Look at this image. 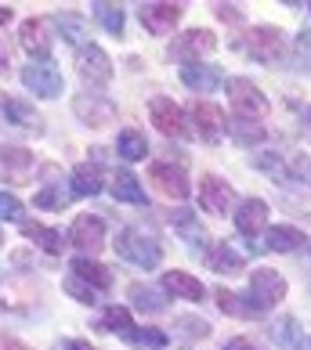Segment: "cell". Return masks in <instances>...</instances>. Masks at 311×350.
I'll list each match as a JSON object with an SVG mask.
<instances>
[{
	"mask_svg": "<svg viewBox=\"0 0 311 350\" xmlns=\"http://www.w3.org/2000/svg\"><path fill=\"white\" fill-rule=\"evenodd\" d=\"M199 206L206 213H214V217H228L232 206H236V188H232L225 177H217V174H203V180H199Z\"/></svg>",
	"mask_w": 311,
	"mask_h": 350,
	"instance_id": "8",
	"label": "cell"
},
{
	"mask_svg": "<svg viewBox=\"0 0 311 350\" xmlns=\"http://www.w3.org/2000/svg\"><path fill=\"white\" fill-rule=\"evenodd\" d=\"M116 155L123 163H141L149 159V137L138 131V126H123L120 137H116Z\"/></svg>",
	"mask_w": 311,
	"mask_h": 350,
	"instance_id": "23",
	"label": "cell"
},
{
	"mask_svg": "<svg viewBox=\"0 0 311 350\" xmlns=\"http://www.w3.org/2000/svg\"><path fill=\"white\" fill-rule=\"evenodd\" d=\"M206 264H210V271H217V275H236V271L246 267V256L232 242H210V250H206Z\"/></svg>",
	"mask_w": 311,
	"mask_h": 350,
	"instance_id": "20",
	"label": "cell"
},
{
	"mask_svg": "<svg viewBox=\"0 0 311 350\" xmlns=\"http://www.w3.org/2000/svg\"><path fill=\"white\" fill-rule=\"evenodd\" d=\"M304 245H308V235L293 224L264 228V250H271V253H297V250H304Z\"/></svg>",
	"mask_w": 311,
	"mask_h": 350,
	"instance_id": "19",
	"label": "cell"
},
{
	"mask_svg": "<svg viewBox=\"0 0 311 350\" xmlns=\"http://www.w3.org/2000/svg\"><path fill=\"white\" fill-rule=\"evenodd\" d=\"M98 329H101V332H112V336H123V340H131V336L138 332L134 318H131V310H127V307H120V304H112V307H105V310H101V321H98Z\"/></svg>",
	"mask_w": 311,
	"mask_h": 350,
	"instance_id": "25",
	"label": "cell"
},
{
	"mask_svg": "<svg viewBox=\"0 0 311 350\" xmlns=\"http://www.w3.org/2000/svg\"><path fill=\"white\" fill-rule=\"evenodd\" d=\"M0 72H8V55L0 51Z\"/></svg>",
	"mask_w": 311,
	"mask_h": 350,
	"instance_id": "48",
	"label": "cell"
},
{
	"mask_svg": "<svg viewBox=\"0 0 311 350\" xmlns=\"http://www.w3.org/2000/svg\"><path fill=\"white\" fill-rule=\"evenodd\" d=\"M149 120L163 137H188L185 112H181L177 101H171V98H149Z\"/></svg>",
	"mask_w": 311,
	"mask_h": 350,
	"instance_id": "10",
	"label": "cell"
},
{
	"mask_svg": "<svg viewBox=\"0 0 311 350\" xmlns=\"http://www.w3.org/2000/svg\"><path fill=\"white\" fill-rule=\"evenodd\" d=\"M214 47H217V36L210 29H185L171 44V58L185 62V66H199V62L210 55Z\"/></svg>",
	"mask_w": 311,
	"mask_h": 350,
	"instance_id": "9",
	"label": "cell"
},
{
	"mask_svg": "<svg viewBox=\"0 0 311 350\" xmlns=\"http://www.w3.org/2000/svg\"><path fill=\"white\" fill-rule=\"evenodd\" d=\"M253 166H257V170H264L268 177H275L279 185H286V155L261 152V155H253Z\"/></svg>",
	"mask_w": 311,
	"mask_h": 350,
	"instance_id": "35",
	"label": "cell"
},
{
	"mask_svg": "<svg viewBox=\"0 0 311 350\" xmlns=\"http://www.w3.org/2000/svg\"><path fill=\"white\" fill-rule=\"evenodd\" d=\"M116 256L127 264H134L141 271H152V267H160L163 260V250H160V242L149 239L145 231H138V228H123L120 235H116Z\"/></svg>",
	"mask_w": 311,
	"mask_h": 350,
	"instance_id": "2",
	"label": "cell"
},
{
	"mask_svg": "<svg viewBox=\"0 0 311 350\" xmlns=\"http://www.w3.org/2000/svg\"><path fill=\"white\" fill-rule=\"evenodd\" d=\"M66 293L73 296L76 304H87V307L101 304V293H98V289H90V285H87V282H80L76 275H69V278H66Z\"/></svg>",
	"mask_w": 311,
	"mask_h": 350,
	"instance_id": "37",
	"label": "cell"
},
{
	"mask_svg": "<svg viewBox=\"0 0 311 350\" xmlns=\"http://www.w3.org/2000/svg\"><path fill=\"white\" fill-rule=\"evenodd\" d=\"M192 126H199V137L203 141H221V134H225V112L214 105V101H206V98H199L196 105H192Z\"/></svg>",
	"mask_w": 311,
	"mask_h": 350,
	"instance_id": "17",
	"label": "cell"
},
{
	"mask_svg": "<svg viewBox=\"0 0 311 350\" xmlns=\"http://www.w3.org/2000/svg\"><path fill=\"white\" fill-rule=\"evenodd\" d=\"M268 202L264 199H242L236 206V228H239V235L246 239H257V235H264V228H268Z\"/></svg>",
	"mask_w": 311,
	"mask_h": 350,
	"instance_id": "15",
	"label": "cell"
},
{
	"mask_svg": "<svg viewBox=\"0 0 311 350\" xmlns=\"http://www.w3.org/2000/svg\"><path fill=\"white\" fill-rule=\"evenodd\" d=\"M181 15H185L181 4H141L138 8V22L145 25L149 33H156V36H171L177 29Z\"/></svg>",
	"mask_w": 311,
	"mask_h": 350,
	"instance_id": "11",
	"label": "cell"
},
{
	"mask_svg": "<svg viewBox=\"0 0 311 350\" xmlns=\"http://www.w3.org/2000/svg\"><path fill=\"white\" fill-rule=\"evenodd\" d=\"M22 83L36 98H62V90H66V80H62V72L51 58H33L22 69Z\"/></svg>",
	"mask_w": 311,
	"mask_h": 350,
	"instance_id": "5",
	"label": "cell"
},
{
	"mask_svg": "<svg viewBox=\"0 0 311 350\" xmlns=\"http://www.w3.org/2000/svg\"><path fill=\"white\" fill-rule=\"evenodd\" d=\"M225 350H253V343H250V340H242V336H236V340H228V343H225Z\"/></svg>",
	"mask_w": 311,
	"mask_h": 350,
	"instance_id": "45",
	"label": "cell"
},
{
	"mask_svg": "<svg viewBox=\"0 0 311 350\" xmlns=\"http://www.w3.org/2000/svg\"><path fill=\"white\" fill-rule=\"evenodd\" d=\"M22 235H25V239H33V242L40 245L44 253H51V256L66 250V242H62V231L44 228V224H33V220H22Z\"/></svg>",
	"mask_w": 311,
	"mask_h": 350,
	"instance_id": "30",
	"label": "cell"
},
{
	"mask_svg": "<svg viewBox=\"0 0 311 350\" xmlns=\"http://www.w3.org/2000/svg\"><path fill=\"white\" fill-rule=\"evenodd\" d=\"M76 72H80V80L90 83V87H105L112 80V58L98 44H84L76 51Z\"/></svg>",
	"mask_w": 311,
	"mask_h": 350,
	"instance_id": "6",
	"label": "cell"
},
{
	"mask_svg": "<svg viewBox=\"0 0 311 350\" xmlns=\"http://www.w3.org/2000/svg\"><path fill=\"white\" fill-rule=\"evenodd\" d=\"M73 196L69 191H62V185H47V188H40L33 196V206H40V210H62Z\"/></svg>",
	"mask_w": 311,
	"mask_h": 350,
	"instance_id": "36",
	"label": "cell"
},
{
	"mask_svg": "<svg viewBox=\"0 0 311 350\" xmlns=\"http://www.w3.org/2000/svg\"><path fill=\"white\" fill-rule=\"evenodd\" d=\"M36 166L33 159V152H25V148H15V145H0V174H8V177H25Z\"/></svg>",
	"mask_w": 311,
	"mask_h": 350,
	"instance_id": "28",
	"label": "cell"
},
{
	"mask_svg": "<svg viewBox=\"0 0 311 350\" xmlns=\"http://www.w3.org/2000/svg\"><path fill=\"white\" fill-rule=\"evenodd\" d=\"M149 177H152V185L163 191V196H171V199H188V174H185V166H177V163H152L149 166Z\"/></svg>",
	"mask_w": 311,
	"mask_h": 350,
	"instance_id": "12",
	"label": "cell"
},
{
	"mask_svg": "<svg viewBox=\"0 0 311 350\" xmlns=\"http://www.w3.org/2000/svg\"><path fill=\"white\" fill-rule=\"evenodd\" d=\"M73 112L80 116L87 126H112L116 116H120L112 101L101 98V94H80V98H73Z\"/></svg>",
	"mask_w": 311,
	"mask_h": 350,
	"instance_id": "14",
	"label": "cell"
},
{
	"mask_svg": "<svg viewBox=\"0 0 311 350\" xmlns=\"http://www.w3.org/2000/svg\"><path fill=\"white\" fill-rule=\"evenodd\" d=\"M0 350H25L18 340H0Z\"/></svg>",
	"mask_w": 311,
	"mask_h": 350,
	"instance_id": "46",
	"label": "cell"
},
{
	"mask_svg": "<svg viewBox=\"0 0 311 350\" xmlns=\"http://www.w3.org/2000/svg\"><path fill=\"white\" fill-rule=\"evenodd\" d=\"M98 191H101L98 166H90V163L73 166V174H69V196L73 199H90V196H98Z\"/></svg>",
	"mask_w": 311,
	"mask_h": 350,
	"instance_id": "24",
	"label": "cell"
},
{
	"mask_svg": "<svg viewBox=\"0 0 311 350\" xmlns=\"http://www.w3.org/2000/svg\"><path fill=\"white\" fill-rule=\"evenodd\" d=\"M181 80H185L188 90H196V94H214L217 87H221V69L217 66H181Z\"/></svg>",
	"mask_w": 311,
	"mask_h": 350,
	"instance_id": "21",
	"label": "cell"
},
{
	"mask_svg": "<svg viewBox=\"0 0 311 350\" xmlns=\"http://www.w3.org/2000/svg\"><path fill=\"white\" fill-rule=\"evenodd\" d=\"M127 296H131L134 310H141V314H163V310H166V296L156 293L152 285H145V282L127 285Z\"/></svg>",
	"mask_w": 311,
	"mask_h": 350,
	"instance_id": "26",
	"label": "cell"
},
{
	"mask_svg": "<svg viewBox=\"0 0 311 350\" xmlns=\"http://www.w3.org/2000/svg\"><path fill=\"white\" fill-rule=\"evenodd\" d=\"M232 137H236L239 145H257V141H264V126L253 123V120H236L232 123Z\"/></svg>",
	"mask_w": 311,
	"mask_h": 350,
	"instance_id": "38",
	"label": "cell"
},
{
	"mask_svg": "<svg viewBox=\"0 0 311 350\" xmlns=\"http://www.w3.org/2000/svg\"><path fill=\"white\" fill-rule=\"evenodd\" d=\"M0 116H4L11 126H18V131H33V134L44 131V126H40V116H36V109H33L25 98L0 94Z\"/></svg>",
	"mask_w": 311,
	"mask_h": 350,
	"instance_id": "16",
	"label": "cell"
},
{
	"mask_svg": "<svg viewBox=\"0 0 311 350\" xmlns=\"http://www.w3.org/2000/svg\"><path fill=\"white\" fill-rule=\"evenodd\" d=\"M112 199L116 202H131V206H145L149 202L145 188L138 185V177L131 170H116V177H112Z\"/></svg>",
	"mask_w": 311,
	"mask_h": 350,
	"instance_id": "27",
	"label": "cell"
},
{
	"mask_svg": "<svg viewBox=\"0 0 311 350\" xmlns=\"http://www.w3.org/2000/svg\"><path fill=\"white\" fill-rule=\"evenodd\" d=\"M131 343L141 347V350H166V336L160 329H138L131 336Z\"/></svg>",
	"mask_w": 311,
	"mask_h": 350,
	"instance_id": "39",
	"label": "cell"
},
{
	"mask_svg": "<svg viewBox=\"0 0 311 350\" xmlns=\"http://www.w3.org/2000/svg\"><path fill=\"white\" fill-rule=\"evenodd\" d=\"M228 101H232V112H236V120H261V116L268 112V98L264 90L257 87L253 80H242V76H236V80H228Z\"/></svg>",
	"mask_w": 311,
	"mask_h": 350,
	"instance_id": "4",
	"label": "cell"
},
{
	"mask_svg": "<svg viewBox=\"0 0 311 350\" xmlns=\"http://www.w3.org/2000/svg\"><path fill=\"white\" fill-rule=\"evenodd\" d=\"M8 22H11V8L0 4V25H8Z\"/></svg>",
	"mask_w": 311,
	"mask_h": 350,
	"instance_id": "47",
	"label": "cell"
},
{
	"mask_svg": "<svg viewBox=\"0 0 311 350\" xmlns=\"http://www.w3.org/2000/svg\"><path fill=\"white\" fill-rule=\"evenodd\" d=\"M22 202L11 191H0V220H22Z\"/></svg>",
	"mask_w": 311,
	"mask_h": 350,
	"instance_id": "42",
	"label": "cell"
},
{
	"mask_svg": "<svg viewBox=\"0 0 311 350\" xmlns=\"http://www.w3.org/2000/svg\"><path fill=\"white\" fill-rule=\"evenodd\" d=\"M90 11H95V18L105 25V33L123 36V29H127V15H123V8H120V4H105V0H101V4H95Z\"/></svg>",
	"mask_w": 311,
	"mask_h": 350,
	"instance_id": "33",
	"label": "cell"
},
{
	"mask_svg": "<svg viewBox=\"0 0 311 350\" xmlns=\"http://www.w3.org/2000/svg\"><path fill=\"white\" fill-rule=\"evenodd\" d=\"M271 340H275L279 347H286V350H301V343L308 340V336H304L301 321H297L293 314H282L275 325H271Z\"/></svg>",
	"mask_w": 311,
	"mask_h": 350,
	"instance_id": "29",
	"label": "cell"
},
{
	"mask_svg": "<svg viewBox=\"0 0 311 350\" xmlns=\"http://www.w3.org/2000/svg\"><path fill=\"white\" fill-rule=\"evenodd\" d=\"M217 15H221L225 22H236V25L242 22V11H239V8H232V4H217Z\"/></svg>",
	"mask_w": 311,
	"mask_h": 350,
	"instance_id": "43",
	"label": "cell"
},
{
	"mask_svg": "<svg viewBox=\"0 0 311 350\" xmlns=\"http://www.w3.org/2000/svg\"><path fill=\"white\" fill-rule=\"evenodd\" d=\"M177 329H181V336L185 340H206L210 336V321H203V318H177Z\"/></svg>",
	"mask_w": 311,
	"mask_h": 350,
	"instance_id": "40",
	"label": "cell"
},
{
	"mask_svg": "<svg viewBox=\"0 0 311 350\" xmlns=\"http://www.w3.org/2000/svg\"><path fill=\"white\" fill-rule=\"evenodd\" d=\"M55 40L58 36H55V22L51 18H25L22 29H18V44L29 51L33 58H47V51Z\"/></svg>",
	"mask_w": 311,
	"mask_h": 350,
	"instance_id": "13",
	"label": "cell"
},
{
	"mask_svg": "<svg viewBox=\"0 0 311 350\" xmlns=\"http://www.w3.org/2000/svg\"><path fill=\"white\" fill-rule=\"evenodd\" d=\"M51 350H95V347H90L87 340H58Z\"/></svg>",
	"mask_w": 311,
	"mask_h": 350,
	"instance_id": "44",
	"label": "cell"
},
{
	"mask_svg": "<svg viewBox=\"0 0 311 350\" xmlns=\"http://www.w3.org/2000/svg\"><path fill=\"white\" fill-rule=\"evenodd\" d=\"M69 271L80 282H87L90 289H98V293H105L109 285H112V271L105 264H98V260H90V256H76V260L69 264Z\"/></svg>",
	"mask_w": 311,
	"mask_h": 350,
	"instance_id": "22",
	"label": "cell"
},
{
	"mask_svg": "<svg viewBox=\"0 0 311 350\" xmlns=\"http://www.w3.org/2000/svg\"><path fill=\"white\" fill-rule=\"evenodd\" d=\"M214 300H217V307L225 310V314H232V318H246V310H242V300L232 289H214Z\"/></svg>",
	"mask_w": 311,
	"mask_h": 350,
	"instance_id": "41",
	"label": "cell"
},
{
	"mask_svg": "<svg viewBox=\"0 0 311 350\" xmlns=\"http://www.w3.org/2000/svg\"><path fill=\"white\" fill-rule=\"evenodd\" d=\"M0 242H4V231H0Z\"/></svg>",
	"mask_w": 311,
	"mask_h": 350,
	"instance_id": "50",
	"label": "cell"
},
{
	"mask_svg": "<svg viewBox=\"0 0 311 350\" xmlns=\"http://www.w3.org/2000/svg\"><path fill=\"white\" fill-rule=\"evenodd\" d=\"M239 47H242L253 62L275 66V62L286 58L290 40H286V33H282V29H275V25H253V29L246 33V40H242ZM232 51H236V47H232Z\"/></svg>",
	"mask_w": 311,
	"mask_h": 350,
	"instance_id": "3",
	"label": "cell"
},
{
	"mask_svg": "<svg viewBox=\"0 0 311 350\" xmlns=\"http://www.w3.org/2000/svg\"><path fill=\"white\" fill-rule=\"evenodd\" d=\"M239 300H242L246 318L268 314V310L279 307V300H286V278H282L275 267L253 271V275H250V285H246V293L239 296Z\"/></svg>",
	"mask_w": 311,
	"mask_h": 350,
	"instance_id": "1",
	"label": "cell"
},
{
	"mask_svg": "<svg viewBox=\"0 0 311 350\" xmlns=\"http://www.w3.org/2000/svg\"><path fill=\"white\" fill-rule=\"evenodd\" d=\"M66 245H76L84 256H87V253H98L101 245H105V220L95 217V213H80V217L69 224Z\"/></svg>",
	"mask_w": 311,
	"mask_h": 350,
	"instance_id": "7",
	"label": "cell"
},
{
	"mask_svg": "<svg viewBox=\"0 0 311 350\" xmlns=\"http://www.w3.org/2000/svg\"><path fill=\"white\" fill-rule=\"evenodd\" d=\"M163 293L177 296V300H188V304L206 300V285L196 275H188V271H166L163 275Z\"/></svg>",
	"mask_w": 311,
	"mask_h": 350,
	"instance_id": "18",
	"label": "cell"
},
{
	"mask_svg": "<svg viewBox=\"0 0 311 350\" xmlns=\"http://www.w3.org/2000/svg\"><path fill=\"white\" fill-rule=\"evenodd\" d=\"M171 224L181 231V235H185L188 239V245H192V250H196V253H203L206 256V235H203V228L196 224V213H192V210H174L171 213Z\"/></svg>",
	"mask_w": 311,
	"mask_h": 350,
	"instance_id": "31",
	"label": "cell"
},
{
	"mask_svg": "<svg viewBox=\"0 0 311 350\" xmlns=\"http://www.w3.org/2000/svg\"><path fill=\"white\" fill-rule=\"evenodd\" d=\"M55 25L62 29V40H66V44H73L76 51L84 47V40H87V22H84L80 11H62V15L55 18Z\"/></svg>",
	"mask_w": 311,
	"mask_h": 350,
	"instance_id": "32",
	"label": "cell"
},
{
	"mask_svg": "<svg viewBox=\"0 0 311 350\" xmlns=\"http://www.w3.org/2000/svg\"><path fill=\"white\" fill-rule=\"evenodd\" d=\"M286 185H311V159H308V152L286 155Z\"/></svg>",
	"mask_w": 311,
	"mask_h": 350,
	"instance_id": "34",
	"label": "cell"
},
{
	"mask_svg": "<svg viewBox=\"0 0 311 350\" xmlns=\"http://www.w3.org/2000/svg\"><path fill=\"white\" fill-rule=\"evenodd\" d=\"M301 350H311V336H308V340H304V343H301Z\"/></svg>",
	"mask_w": 311,
	"mask_h": 350,
	"instance_id": "49",
	"label": "cell"
}]
</instances>
